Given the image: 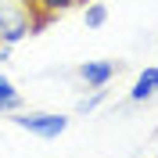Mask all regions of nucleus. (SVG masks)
<instances>
[{
	"label": "nucleus",
	"mask_w": 158,
	"mask_h": 158,
	"mask_svg": "<svg viewBox=\"0 0 158 158\" xmlns=\"http://www.w3.org/2000/svg\"><path fill=\"white\" fill-rule=\"evenodd\" d=\"M11 122L18 129H25V133H32V137H40V140H54L69 129L72 118L58 115V111H11Z\"/></svg>",
	"instance_id": "nucleus-1"
},
{
	"label": "nucleus",
	"mask_w": 158,
	"mask_h": 158,
	"mask_svg": "<svg viewBox=\"0 0 158 158\" xmlns=\"http://www.w3.org/2000/svg\"><path fill=\"white\" fill-rule=\"evenodd\" d=\"M32 36V22H29V11L22 7L18 0H4L0 4V43L4 47H15L18 40Z\"/></svg>",
	"instance_id": "nucleus-2"
},
{
	"label": "nucleus",
	"mask_w": 158,
	"mask_h": 158,
	"mask_svg": "<svg viewBox=\"0 0 158 158\" xmlns=\"http://www.w3.org/2000/svg\"><path fill=\"white\" fill-rule=\"evenodd\" d=\"M22 7L29 11V22H32V36L36 32H43L50 25V22L58 18L61 11H69L76 7V4H86V0H18Z\"/></svg>",
	"instance_id": "nucleus-3"
},
{
	"label": "nucleus",
	"mask_w": 158,
	"mask_h": 158,
	"mask_svg": "<svg viewBox=\"0 0 158 158\" xmlns=\"http://www.w3.org/2000/svg\"><path fill=\"white\" fill-rule=\"evenodd\" d=\"M115 61H83V65H79V79H83V83H86L90 90H101V86H108L111 79H115Z\"/></svg>",
	"instance_id": "nucleus-4"
},
{
	"label": "nucleus",
	"mask_w": 158,
	"mask_h": 158,
	"mask_svg": "<svg viewBox=\"0 0 158 158\" xmlns=\"http://www.w3.org/2000/svg\"><path fill=\"white\" fill-rule=\"evenodd\" d=\"M155 94H158V69L151 65V69H144L137 76V83L129 90V101H133V104H144V101H151Z\"/></svg>",
	"instance_id": "nucleus-5"
},
{
	"label": "nucleus",
	"mask_w": 158,
	"mask_h": 158,
	"mask_svg": "<svg viewBox=\"0 0 158 158\" xmlns=\"http://www.w3.org/2000/svg\"><path fill=\"white\" fill-rule=\"evenodd\" d=\"M11 111H22V94L7 76H0V115H11Z\"/></svg>",
	"instance_id": "nucleus-6"
},
{
	"label": "nucleus",
	"mask_w": 158,
	"mask_h": 158,
	"mask_svg": "<svg viewBox=\"0 0 158 158\" xmlns=\"http://www.w3.org/2000/svg\"><path fill=\"white\" fill-rule=\"evenodd\" d=\"M83 22H86V29H101V25L108 22V7H104V4H90L86 15H83Z\"/></svg>",
	"instance_id": "nucleus-7"
},
{
	"label": "nucleus",
	"mask_w": 158,
	"mask_h": 158,
	"mask_svg": "<svg viewBox=\"0 0 158 158\" xmlns=\"http://www.w3.org/2000/svg\"><path fill=\"white\" fill-rule=\"evenodd\" d=\"M101 101H104V86H101V90H94L90 97H83V101H79V115H86V111H94V108L101 104Z\"/></svg>",
	"instance_id": "nucleus-8"
}]
</instances>
